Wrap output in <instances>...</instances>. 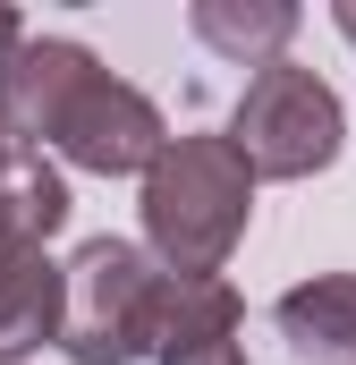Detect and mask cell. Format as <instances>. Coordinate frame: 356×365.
<instances>
[{
    "label": "cell",
    "mask_w": 356,
    "mask_h": 365,
    "mask_svg": "<svg viewBox=\"0 0 356 365\" xmlns=\"http://www.w3.org/2000/svg\"><path fill=\"white\" fill-rule=\"evenodd\" d=\"M271 323L288 331V349L314 365H356V272H314L280 289Z\"/></svg>",
    "instance_id": "cell-8"
},
{
    "label": "cell",
    "mask_w": 356,
    "mask_h": 365,
    "mask_svg": "<svg viewBox=\"0 0 356 365\" xmlns=\"http://www.w3.org/2000/svg\"><path fill=\"white\" fill-rule=\"evenodd\" d=\"M17 43H26V26H17V9H0V60H9Z\"/></svg>",
    "instance_id": "cell-11"
},
{
    "label": "cell",
    "mask_w": 356,
    "mask_h": 365,
    "mask_svg": "<svg viewBox=\"0 0 356 365\" xmlns=\"http://www.w3.org/2000/svg\"><path fill=\"white\" fill-rule=\"evenodd\" d=\"M229 145L246 153L255 179H314V170L340 162V145H348V110H340V93L323 86L314 68L271 60V68L246 77L238 110H229Z\"/></svg>",
    "instance_id": "cell-3"
},
{
    "label": "cell",
    "mask_w": 356,
    "mask_h": 365,
    "mask_svg": "<svg viewBox=\"0 0 356 365\" xmlns=\"http://www.w3.org/2000/svg\"><path fill=\"white\" fill-rule=\"evenodd\" d=\"M187 26H195L204 51L246 60V68H271V60L288 51V34H297V9H288V0H195Z\"/></svg>",
    "instance_id": "cell-9"
},
{
    "label": "cell",
    "mask_w": 356,
    "mask_h": 365,
    "mask_svg": "<svg viewBox=\"0 0 356 365\" xmlns=\"http://www.w3.org/2000/svg\"><path fill=\"white\" fill-rule=\"evenodd\" d=\"M68 221V179L43 153H9L0 170V255H43V238Z\"/></svg>",
    "instance_id": "cell-10"
},
{
    "label": "cell",
    "mask_w": 356,
    "mask_h": 365,
    "mask_svg": "<svg viewBox=\"0 0 356 365\" xmlns=\"http://www.w3.org/2000/svg\"><path fill=\"white\" fill-rule=\"evenodd\" d=\"M102 77L85 43H60V34H26L9 60H0V136L9 153H43L68 119V102Z\"/></svg>",
    "instance_id": "cell-5"
},
{
    "label": "cell",
    "mask_w": 356,
    "mask_h": 365,
    "mask_svg": "<svg viewBox=\"0 0 356 365\" xmlns=\"http://www.w3.org/2000/svg\"><path fill=\"white\" fill-rule=\"evenodd\" d=\"M331 26H340V34L356 43V0H340V9H331Z\"/></svg>",
    "instance_id": "cell-12"
},
{
    "label": "cell",
    "mask_w": 356,
    "mask_h": 365,
    "mask_svg": "<svg viewBox=\"0 0 356 365\" xmlns=\"http://www.w3.org/2000/svg\"><path fill=\"white\" fill-rule=\"evenodd\" d=\"M136 212H145L153 264L170 280H221L255 212V170L229 136H170V153L145 170Z\"/></svg>",
    "instance_id": "cell-1"
},
{
    "label": "cell",
    "mask_w": 356,
    "mask_h": 365,
    "mask_svg": "<svg viewBox=\"0 0 356 365\" xmlns=\"http://www.w3.org/2000/svg\"><path fill=\"white\" fill-rule=\"evenodd\" d=\"M238 331H246V306H238L229 280H170V314H162L153 365H246Z\"/></svg>",
    "instance_id": "cell-6"
},
{
    "label": "cell",
    "mask_w": 356,
    "mask_h": 365,
    "mask_svg": "<svg viewBox=\"0 0 356 365\" xmlns=\"http://www.w3.org/2000/svg\"><path fill=\"white\" fill-rule=\"evenodd\" d=\"M0 170H9V136H0Z\"/></svg>",
    "instance_id": "cell-13"
},
{
    "label": "cell",
    "mask_w": 356,
    "mask_h": 365,
    "mask_svg": "<svg viewBox=\"0 0 356 365\" xmlns=\"http://www.w3.org/2000/svg\"><path fill=\"white\" fill-rule=\"evenodd\" d=\"M162 314H170V272L153 264V247L85 238L68 255V323H60V357L68 365L153 357L162 349Z\"/></svg>",
    "instance_id": "cell-2"
},
{
    "label": "cell",
    "mask_w": 356,
    "mask_h": 365,
    "mask_svg": "<svg viewBox=\"0 0 356 365\" xmlns=\"http://www.w3.org/2000/svg\"><path fill=\"white\" fill-rule=\"evenodd\" d=\"M60 162L68 170H93V179H145L162 153H170V128H162V110H153V93H136L127 77H93L77 102H68V119H60Z\"/></svg>",
    "instance_id": "cell-4"
},
{
    "label": "cell",
    "mask_w": 356,
    "mask_h": 365,
    "mask_svg": "<svg viewBox=\"0 0 356 365\" xmlns=\"http://www.w3.org/2000/svg\"><path fill=\"white\" fill-rule=\"evenodd\" d=\"M68 323V264L51 255H0V365L60 349Z\"/></svg>",
    "instance_id": "cell-7"
}]
</instances>
